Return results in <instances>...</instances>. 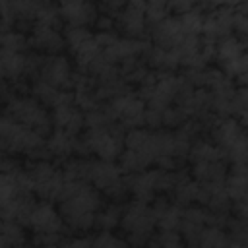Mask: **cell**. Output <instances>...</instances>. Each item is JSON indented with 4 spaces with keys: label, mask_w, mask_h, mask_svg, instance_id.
<instances>
[{
    "label": "cell",
    "mask_w": 248,
    "mask_h": 248,
    "mask_svg": "<svg viewBox=\"0 0 248 248\" xmlns=\"http://www.w3.org/2000/svg\"><path fill=\"white\" fill-rule=\"evenodd\" d=\"M169 2L163 0H151L145 2V21H147V29H153L155 25H159L161 21H165L169 17Z\"/></svg>",
    "instance_id": "e575fe53"
},
{
    "label": "cell",
    "mask_w": 248,
    "mask_h": 248,
    "mask_svg": "<svg viewBox=\"0 0 248 248\" xmlns=\"http://www.w3.org/2000/svg\"><path fill=\"white\" fill-rule=\"evenodd\" d=\"M151 45V41L145 39H126V37H118L108 48L103 50L105 58L108 64L118 66L122 60L128 58H136V56H143V52L147 50V46Z\"/></svg>",
    "instance_id": "d6986e66"
},
{
    "label": "cell",
    "mask_w": 248,
    "mask_h": 248,
    "mask_svg": "<svg viewBox=\"0 0 248 248\" xmlns=\"http://www.w3.org/2000/svg\"><path fill=\"white\" fill-rule=\"evenodd\" d=\"M50 248H58V246H50Z\"/></svg>",
    "instance_id": "bcb514c9"
},
{
    "label": "cell",
    "mask_w": 248,
    "mask_h": 248,
    "mask_svg": "<svg viewBox=\"0 0 248 248\" xmlns=\"http://www.w3.org/2000/svg\"><path fill=\"white\" fill-rule=\"evenodd\" d=\"M50 114H52L54 130H64V132H68V134L78 138L81 134V130L85 128V114L76 105V99L54 107Z\"/></svg>",
    "instance_id": "2e32d148"
},
{
    "label": "cell",
    "mask_w": 248,
    "mask_h": 248,
    "mask_svg": "<svg viewBox=\"0 0 248 248\" xmlns=\"http://www.w3.org/2000/svg\"><path fill=\"white\" fill-rule=\"evenodd\" d=\"M145 126L149 130H163V110L145 108Z\"/></svg>",
    "instance_id": "60d3db41"
},
{
    "label": "cell",
    "mask_w": 248,
    "mask_h": 248,
    "mask_svg": "<svg viewBox=\"0 0 248 248\" xmlns=\"http://www.w3.org/2000/svg\"><path fill=\"white\" fill-rule=\"evenodd\" d=\"M25 66H27V54L0 50V74L4 81L16 83L21 76H25Z\"/></svg>",
    "instance_id": "cb8c5ba5"
},
{
    "label": "cell",
    "mask_w": 248,
    "mask_h": 248,
    "mask_svg": "<svg viewBox=\"0 0 248 248\" xmlns=\"http://www.w3.org/2000/svg\"><path fill=\"white\" fill-rule=\"evenodd\" d=\"M225 188L232 203H248V176L229 172L225 180Z\"/></svg>",
    "instance_id": "4dcf8cb0"
},
{
    "label": "cell",
    "mask_w": 248,
    "mask_h": 248,
    "mask_svg": "<svg viewBox=\"0 0 248 248\" xmlns=\"http://www.w3.org/2000/svg\"><path fill=\"white\" fill-rule=\"evenodd\" d=\"M93 39L95 35L89 27H64V41L72 54H76L79 48H83Z\"/></svg>",
    "instance_id": "d6a6232c"
},
{
    "label": "cell",
    "mask_w": 248,
    "mask_h": 248,
    "mask_svg": "<svg viewBox=\"0 0 248 248\" xmlns=\"http://www.w3.org/2000/svg\"><path fill=\"white\" fill-rule=\"evenodd\" d=\"M231 110H232V118H240L242 114L248 112V89L246 87H238L234 91L232 103H231Z\"/></svg>",
    "instance_id": "74e56055"
},
{
    "label": "cell",
    "mask_w": 248,
    "mask_h": 248,
    "mask_svg": "<svg viewBox=\"0 0 248 248\" xmlns=\"http://www.w3.org/2000/svg\"><path fill=\"white\" fill-rule=\"evenodd\" d=\"M29 46L35 48V52L39 54L56 56V54H62L66 41H64V35L58 31V27L35 23L33 31L29 33Z\"/></svg>",
    "instance_id": "5bb4252c"
},
{
    "label": "cell",
    "mask_w": 248,
    "mask_h": 248,
    "mask_svg": "<svg viewBox=\"0 0 248 248\" xmlns=\"http://www.w3.org/2000/svg\"><path fill=\"white\" fill-rule=\"evenodd\" d=\"M122 213H124V203H108L105 205L95 219V229L99 232H110L114 227H120L122 221Z\"/></svg>",
    "instance_id": "83f0119b"
},
{
    "label": "cell",
    "mask_w": 248,
    "mask_h": 248,
    "mask_svg": "<svg viewBox=\"0 0 248 248\" xmlns=\"http://www.w3.org/2000/svg\"><path fill=\"white\" fill-rule=\"evenodd\" d=\"M66 223L60 215V211L52 205V202H37L29 219V229L33 232H45V234H62Z\"/></svg>",
    "instance_id": "4fadbf2b"
},
{
    "label": "cell",
    "mask_w": 248,
    "mask_h": 248,
    "mask_svg": "<svg viewBox=\"0 0 248 248\" xmlns=\"http://www.w3.org/2000/svg\"><path fill=\"white\" fill-rule=\"evenodd\" d=\"M176 17V16H174ZM203 17L205 14L200 10V6H196L194 10L178 16V21H180V27H182V33L184 37H202V29H203Z\"/></svg>",
    "instance_id": "1f68e13d"
},
{
    "label": "cell",
    "mask_w": 248,
    "mask_h": 248,
    "mask_svg": "<svg viewBox=\"0 0 248 248\" xmlns=\"http://www.w3.org/2000/svg\"><path fill=\"white\" fill-rule=\"evenodd\" d=\"M31 97L37 99L45 108H54L62 103H68L74 99V93L70 91H62L54 85H48L43 79H35L31 81Z\"/></svg>",
    "instance_id": "7402d4cb"
},
{
    "label": "cell",
    "mask_w": 248,
    "mask_h": 248,
    "mask_svg": "<svg viewBox=\"0 0 248 248\" xmlns=\"http://www.w3.org/2000/svg\"><path fill=\"white\" fill-rule=\"evenodd\" d=\"M180 85H182V76H174L170 72H157V83L145 101L147 108L167 110L169 107H172L180 91Z\"/></svg>",
    "instance_id": "9c48e42d"
},
{
    "label": "cell",
    "mask_w": 248,
    "mask_h": 248,
    "mask_svg": "<svg viewBox=\"0 0 248 248\" xmlns=\"http://www.w3.org/2000/svg\"><path fill=\"white\" fill-rule=\"evenodd\" d=\"M4 114L25 128H31L45 140L54 132L52 114L33 97H19V95L14 97L4 107Z\"/></svg>",
    "instance_id": "5b68a950"
},
{
    "label": "cell",
    "mask_w": 248,
    "mask_h": 248,
    "mask_svg": "<svg viewBox=\"0 0 248 248\" xmlns=\"http://www.w3.org/2000/svg\"><path fill=\"white\" fill-rule=\"evenodd\" d=\"M225 248H248V246H246V244H240V242H236V240H231V238H229V240H227V246H225Z\"/></svg>",
    "instance_id": "7bdbcfd3"
},
{
    "label": "cell",
    "mask_w": 248,
    "mask_h": 248,
    "mask_svg": "<svg viewBox=\"0 0 248 248\" xmlns=\"http://www.w3.org/2000/svg\"><path fill=\"white\" fill-rule=\"evenodd\" d=\"M229 176L225 161H209V163H196L192 165V178L202 186L211 184H225Z\"/></svg>",
    "instance_id": "603a6c76"
},
{
    "label": "cell",
    "mask_w": 248,
    "mask_h": 248,
    "mask_svg": "<svg viewBox=\"0 0 248 248\" xmlns=\"http://www.w3.org/2000/svg\"><path fill=\"white\" fill-rule=\"evenodd\" d=\"M246 136V130L240 126L238 118H217L211 126V140L213 143L227 155L242 138Z\"/></svg>",
    "instance_id": "e0dca14e"
},
{
    "label": "cell",
    "mask_w": 248,
    "mask_h": 248,
    "mask_svg": "<svg viewBox=\"0 0 248 248\" xmlns=\"http://www.w3.org/2000/svg\"><path fill=\"white\" fill-rule=\"evenodd\" d=\"M236 79H238L240 87H246V89H248V72H246V74H242V76H238Z\"/></svg>",
    "instance_id": "ee69618b"
},
{
    "label": "cell",
    "mask_w": 248,
    "mask_h": 248,
    "mask_svg": "<svg viewBox=\"0 0 248 248\" xmlns=\"http://www.w3.org/2000/svg\"><path fill=\"white\" fill-rule=\"evenodd\" d=\"M25 227L16 221H2L0 229V248H23L25 246Z\"/></svg>",
    "instance_id": "f1b7e54d"
},
{
    "label": "cell",
    "mask_w": 248,
    "mask_h": 248,
    "mask_svg": "<svg viewBox=\"0 0 248 248\" xmlns=\"http://www.w3.org/2000/svg\"><path fill=\"white\" fill-rule=\"evenodd\" d=\"M149 41H151L153 46H159V48H165V50L176 48L184 41V33H182L178 17L169 16L165 21H161L159 25L149 29Z\"/></svg>",
    "instance_id": "ac0fdd59"
},
{
    "label": "cell",
    "mask_w": 248,
    "mask_h": 248,
    "mask_svg": "<svg viewBox=\"0 0 248 248\" xmlns=\"http://www.w3.org/2000/svg\"><path fill=\"white\" fill-rule=\"evenodd\" d=\"M120 227L126 232V242L132 248H145L153 238V231L157 227L153 207L138 200L126 203Z\"/></svg>",
    "instance_id": "277c9868"
},
{
    "label": "cell",
    "mask_w": 248,
    "mask_h": 248,
    "mask_svg": "<svg viewBox=\"0 0 248 248\" xmlns=\"http://www.w3.org/2000/svg\"><path fill=\"white\" fill-rule=\"evenodd\" d=\"M141 60L153 72H170V74H174V70L180 66V58H178V52L174 48L165 50V48H159V46H153V45L147 46Z\"/></svg>",
    "instance_id": "44dd1931"
},
{
    "label": "cell",
    "mask_w": 248,
    "mask_h": 248,
    "mask_svg": "<svg viewBox=\"0 0 248 248\" xmlns=\"http://www.w3.org/2000/svg\"><path fill=\"white\" fill-rule=\"evenodd\" d=\"M157 242L159 248H186V242L178 231H159Z\"/></svg>",
    "instance_id": "8d00e7d4"
},
{
    "label": "cell",
    "mask_w": 248,
    "mask_h": 248,
    "mask_svg": "<svg viewBox=\"0 0 248 248\" xmlns=\"http://www.w3.org/2000/svg\"><path fill=\"white\" fill-rule=\"evenodd\" d=\"M93 236H64L58 248H91Z\"/></svg>",
    "instance_id": "ab89813d"
},
{
    "label": "cell",
    "mask_w": 248,
    "mask_h": 248,
    "mask_svg": "<svg viewBox=\"0 0 248 248\" xmlns=\"http://www.w3.org/2000/svg\"><path fill=\"white\" fill-rule=\"evenodd\" d=\"M232 16H234V4H219L215 10L207 12L203 17L202 39L217 45L219 41L234 35L232 33Z\"/></svg>",
    "instance_id": "ba28073f"
},
{
    "label": "cell",
    "mask_w": 248,
    "mask_h": 248,
    "mask_svg": "<svg viewBox=\"0 0 248 248\" xmlns=\"http://www.w3.org/2000/svg\"><path fill=\"white\" fill-rule=\"evenodd\" d=\"M60 17L66 23V27H89L95 25L99 19V8L93 2L83 0H66L58 4Z\"/></svg>",
    "instance_id": "7c38bea8"
},
{
    "label": "cell",
    "mask_w": 248,
    "mask_h": 248,
    "mask_svg": "<svg viewBox=\"0 0 248 248\" xmlns=\"http://www.w3.org/2000/svg\"><path fill=\"white\" fill-rule=\"evenodd\" d=\"M74 147H76V136H72L64 130H54L46 138V149L56 159H66L68 161V157L74 155Z\"/></svg>",
    "instance_id": "484cf974"
},
{
    "label": "cell",
    "mask_w": 248,
    "mask_h": 248,
    "mask_svg": "<svg viewBox=\"0 0 248 248\" xmlns=\"http://www.w3.org/2000/svg\"><path fill=\"white\" fill-rule=\"evenodd\" d=\"M188 159L192 161V165L196 163H209V161H227V155L213 143L207 140H196Z\"/></svg>",
    "instance_id": "4316f807"
},
{
    "label": "cell",
    "mask_w": 248,
    "mask_h": 248,
    "mask_svg": "<svg viewBox=\"0 0 248 248\" xmlns=\"http://www.w3.org/2000/svg\"><path fill=\"white\" fill-rule=\"evenodd\" d=\"M116 31H120L126 39H143L147 31L145 2H126L116 17Z\"/></svg>",
    "instance_id": "30bf717a"
},
{
    "label": "cell",
    "mask_w": 248,
    "mask_h": 248,
    "mask_svg": "<svg viewBox=\"0 0 248 248\" xmlns=\"http://www.w3.org/2000/svg\"><path fill=\"white\" fill-rule=\"evenodd\" d=\"M198 4H194V2H169V12L172 14V16H182V14H186V12H190V10H194Z\"/></svg>",
    "instance_id": "b9f144b4"
},
{
    "label": "cell",
    "mask_w": 248,
    "mask_h": 248,
    "mask_svg": "<svg viewBox=\"0 0 248 248\" xmlns=\"http://www.w3.org/2000/svg\"><path fill=\"white\" fill-rule=\"evenodd\" d=\"M91 248H132L124 238L114 236L112 232H99L93 236Z\"/></svg>",
    "instance_id": "d590c367"
},
{
    "label": "cell",
    "mask_w": 248,
    "mask_h": 248,
    "mask_svg": "<svg viewBox=\"0 0 248 248\" xmlns=\"http://www.w3.org/2000/svg\"><path fill=\"white\" fill-rule=\"evenodd\" d=\"M103 207V194L87 180H64L58 198V211L70 231L83 232L95 229L97 213Z\"/></svg>",
    "instance_id": "6da1fadb"
},
{
    "label": "cell",
    "mask_w": 248,
    "mask_h": 248,
    "mask_svg": "<svg viewBox=\"0 0 248 248\" xmlns=\"http://www.w3.org/2000/svg\"><path fill=\"white\" fill-rule=\"evenodd\" d=\"M37 79H43L48 85H54L62 91H70V89H74L76 74L72 70L70 60L64 54H56V56H46L41 76Z\"/></svg>",
    "instance_id": "8fae6325"
},
{
    "label": "cell",
    "mask_w": 248,
    "mask_h": 248,
    "mask_svg": "<svg viewBox=\"0 0 248 248\" xmlns=\"http://www.w3.org/2000/svg\"><path fill=\"white\" fill-rule=\"evenodd\" d=\"M246 48H248V45L242 39H238L236 35H231L215 45V62L219 64V68H223L234 60H238Z\"/></svg>",
    "instance_id": "d4e9b609"
},
{
    "label": "cell",
    "mask_w": 248,
    "mask_h": 248,
    "mask_svg": "<svg viewBox=\"0 0 248 248\" xmlns=\"http://www.w3.org/2000/svg\"><path fill=\"white\" fill-rule=\"evenodd\" d=\"M124 130L118 124H110L107 128H95V130H85L76 138V147L74 155L87 159L89 155H95L101 161H110L114 163L122 151H124Z\"/></svg>",
    "instance_id": "3957f363"
},
{
    "label": "cell",
    "mask_w": 248,
    "mask_h": 248,
    "mask_svg": "<svg viewBox=\"0 0 248 248\" xmlns=\"http://www.w3.org/2000/svg\"><path fill=\"white\" fill-rule=\"evenodd\" d=\"M151 207H153L159 231H178L180 229V223H182V207L180 205H176L174 202H170L167 198H155Z\"/></svg>",
    "instance_id": "ffe728a7"
},
{
    "label": "cell",
    "mask_w": 248,
    "mask_h": 248,
    "mask_svg": "<svg viewBox=\"0 0 248 248\" xmlns=\"http://www.w3.org/2000/svg\"><path fill=\"white\" fill-rule=\"evenodd\" d=\"M0 10H2V33L16 29V16H14V10H12V2L2 0Z\"/></svg>",
    "instance_id": "f35d334b"
},
{
    "label": "cell",
    "mask_w": 248,
    "mask_h": 248,
    "mask_svg": "<svg viewBox=\"0 0 248 248\" xmlns=\"http://www.w3.org/2000/svg\"><path fill=\"white\" fill-rule=\"evenodd\" d=\"M105 105H107V110H108L112 122L118 124L122 130L126 128V132H130V130L145 126V108H147V105L136 93L118 97V99H114L110 103H105Z\"/></svg>",
    "instance_id": "52a82bcc"
},
{
    "label": "cell",
    "mask_w": 248,
    "mask_h": 248,
    "mask_svg": "<svg viewBox=\"0 0 248 248\" xmlns=\"http://www.w3.org/2000/svg\"><path fill=\"white\" fill-rule=\"evenodd\" d=\"M172 202L176 205H180L182 209L184 207H190L192 203H198V196H200V184L194 180V178H186L182 180L174 190H172Z\"/></svg>",
    "instance_id": "f546056e"
},
{
    "label": "cell",
    "mask_w": 248,
    "mask_h": 248,
    "mask_svg": "<svg viewBox=\"0 0 248 248\" xmlns=\"http://www.w3.org/2000/svg\"><path fill=\"white\" fill-rule=\"evenodd\" d=\"M33 186V194L43 202H58L64 186V170L54 167L50 161H31L25 169Z\"/></svg>",
    "instance_id": "8992f818"
},
{
    "label": "cell",
    "mask_w": 248,
    "mask_h": 248,
    "mask_svg": "<svg viewBox=\"0 0 248 248\" xmlns=\"http://www.w3.org/2000/svg\"><path fill=\"white\" fill-rule=\"evenodd\" d=\"M0 145L4 155L23 153L33 161H48V157H52L43 136H39L31 128L17 124L6 114H2L0 120Z\"/></svg>",
    "instance_id": "7a4b0ae2"
},
{
    "label": "cell",
    "mask_w": 248,
    "mask_h": 248,
    "mask_svg": "<svg viewBox=\"0 0 248 248\" xmlns=\"http://www.w3.org/2000/svg\"><path fill=\"white\" fill-rule=\"evenodd\" d=\"M159 178L161 169H147L138 174H126V184L134 200L149 203L159 194Z\"/></svg>",
    "instance_id": "9a60e30c"
},
{
    "label": "cell",
    "mask_w": 248,
    "mask_h": 248,
    "mask_svg": "<svg viewBox=\"0 0 248 248\" xmlns=\"http://www.w3.org/2000/svg\"><path fill=\"white\" fill-rule=\"evenodd\" d=\"M244 58H246V62H248V48L244 50Z\"/></svg>",
    "instance_id": "f6af8a7d"
},
{
    "label": "cell",
    "mask_w": 248,
    "mask_h": 248,
    "mask_svg": "<svg viewBox=\"0 0 248 248\" xmlns=\"http://www.w3.org/2000/svg\"><path fill=\"white\" fill-rule=\"evenodd\" d=\"M0 45H2V50L21 52V54H27V48H31L29 46V35H25L21 31H16V29L2 33Z\"/></svg>",
    "instance_id": "836d02e7"
}]
</instances>
